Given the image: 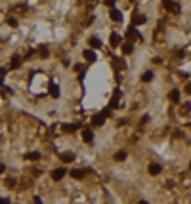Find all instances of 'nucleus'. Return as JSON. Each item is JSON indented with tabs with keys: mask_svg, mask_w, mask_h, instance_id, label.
I'll use <instances>...</instances> for the list:
<instances>
[{
	"mask_svg": "<svg viewBox=\"0 0 191 204\" xmlns=\"http://www.w3.org/2000/svg\"><path fill=\"white\" fill-rule=\"evenodd\" d=\"M162 6L166 10H170L172 13H180V4L178 2H172V0H162Z\"/></svg>",
	"mask_w": 191,
	"mask_h": 204,
	"instance_id": "1",
	"label": "nucleus"
},
{
	"mask_svg": "<svg viewBox=\"0 0 191 204\" xmlns=\"http://www.w3.org/2000/svg\"><path fill=\"white\" fill-rule=\"evenodd\" d=\"M124 158H126V151H118V153L115 154V160H117V162H122Z\"/></svg>",
	"mask_w": 191,
	"mask_h": 204,
	"instance_id": "22",
	"label": "nucleus"
},
{
	"mask_svg": "<svg viewBox=\"0 0 191 204\" xmlns=\"http://www.w3.org/2000/svg\"><path fill=\"white\" fill-rule=\"evenodd\" d=\"M153 80V71H147L141 74V82H151Z\"/></svg>",
	"mask_w": 191,
	"mask_h": 204,
	"instance_id": "19",
	"label": "nucleus"
},
{
	"mask_svg": "<svg viewBox=\"0 0 191 204\" xmlns=\"http://www.w3.org/2000/svg\"><path fill=\"white\" fill-rule=\"evenodd\" d=\"M84 57H86V61H92V63H94V61H96V54L92 52V50H84Z\"/></svg>",
	"mask_w": 191,
	"mask_h": 204,
	"instance_id": "17",
	"label": "nucleus"
},
{
	"mask_svg": "<svg viewBox=\"0 0 191 204\" xmlns=\"http://www.w3.org/2000/svg\"><path fill=\"white\" fill-rule=\"evenodd\" d=\"M25 158H27V160H33V162H34V160H38V158H40V153H27V154H25Z\"/></svg>",
	"mask_w": 191,
	"mask_h": 204,
	"instance_id": "21",
	"label": "nucleus"
},
{
	"mask_svg": "<svg viewBox=\"0 0 191 204\" xmlns=\"http://www.w3.org/2000/svg\"><path fill=\"white\" fill-rule=\"evenodd\" d=\"M82 141L84 143H88V145H92V141H94V132L92 130H82Z\"/></svg>",
	"mask_w": 191,
	"mask_h": 204,
	"instance_id": "2",
	"label": "nucleus"
},
{
	"mask_svg": "<svg viewBox=\"0 0 191 204\" xmlns=\"http://www.w3.org/2000/svg\"><path fill=\"white\" fill-rule=\"evenodd\" d=\"M126 34H128V38H140V36H141V34H140L136 29H134V27H128V31H126Z\"/></svg>",
	"mask_w": 191,
	"mask_h": 204,
	"instance_id": "14",
	"label": "nucleus"
},
{
	"mask_svg": "<svg viewBox=\"0 0 191 204\" xmlns=\"http://www.w3.org/2000/svg\"><path fill=\"white\" fill-rule=\"evenodd\" d=\"M19 65H21V57H13V59H12V67L17 69Z\"/></svg>",
	"mask_w": 191,
	"mask_h": 204,
	"instance_id": "23",
	"label": "nucleus"
},
{
	"mask_svg": "<svg viewBox=\"0 0 191 204\" xmlns=\"http://www.w3.org/2000/svg\"><path fill=\"white\" fill-rule=\"evenodd\" d=\"M186 94H187V95H191V82H189V84H186Z\"/></svg>",
	"mask_w": 191,
	"mask_h": 204,
	"instance_id": "29",
	"label": "nucleus"
},
{
	"mask_svg": "<svg viewBox=\"0 0 191 204\" xmlns=\"http://www.w3.org/2000/svg\"><path fill=\"white\" fill-rule=\"evenodd\" d=\"M103 122H105V115H103V112L92 116V124H94V126H103Z\"/></svg>",
	"mask_w": 191,
	"mask_h": 204,
	"instance_id": "4",
	"label": "nucleus"
},
{
	"mask_svg": "<svg viewBox=\"0 0 191 204\" xmlns=\"http://www.w3.org/2000/svg\"><path fill=\"white\" fill-rule=\"evenodd\" d=\"M132 50H134V46L130 44V42L122 44V54H124V55H130V54H132Z\"/></svg>",
	"mask_w": 191,
	"mask_h": 204,
	"instance_id": "18",
	"label": "nucleus"
},
{
	"mask_svg": "<svg viewBox=\"0 0 191 204\" xmlns=\"http://www.w3.org/2000/svg\"><path fill=\"white\" fill-rule=\"evenodd\" d=\"M0 84H2V76H0Z\"/></svg>",
	"mask_w": 191,
	"mask_h": 204,
	"instance_id": "34",
	"label": "nucleus"
},
{
	"mask_svg": "<svg viewBox=\"0 0 191 204\" xmlns=\"http://www.w3.org/2000/svg\"><path fill=\"white\" fill-rule=\"evenodd\" d=\"M0 204H10V200L8 199H0Z\"/></svg>",
	"mask_w": 191,
	"mask_h": 204,
	"instance_id": "31",
	"label": "nucleus"
},
{
	"mask_svg": "<svg viewBox=\"0 0 191 204\" xmlns=\"http://www.w3.org/2000/svg\"><path fill=\"white\" fill-rule=\"evenodd\" d=\"M71 175H73L75 179H82V178H84V170H80V168H75V170H71Z\"/></svg>",
	"mask_w": 191,
	"mask_h": 204,
	"instance_id": "10",
	"label": "nucleus"
},
{
	"mask_svg": "<svg viewBox=\"0 0 191 204\" xmlns=\"http://www.w3.org/2000/svg\"><path fill=\"white\" fill-rule=\"evenodd\" d=\"M118 97H121V90H115V94H113V99H111V107H117L118 105Z\"/></svg>",
	"mask_w": 191,
	"mask_h": 204,
	"instance_id": "13",
	"label": "nucleus"
},
{
	"mask_svg": "<svg viewBox=\"0 0 191 204\" xmlns=\"http://www.w3.org/2000/svg\"><path fill=\"white\" fill-rule=\"evenodd\" d=\"M191 109V103H186V105H183V107H182V112H187Z\"/></svg>",
	"mask_w": 191,
	"mask_h": 204,
	"instance_id": "26",
	"label": "nucleus"
},
{
	"mask_svg": "<svg viewBox=\"0 0 191 204\" xmlns=\"http://www.w3.org/2000/svg\"><path fill=\"white\" fill-rule=\"evenodd\" d=\"M147 170H149V174H151V175H159L162 168H161V164H157V162H151V164H149V168H147Z\"/></svg>",
	"mask_w": 191,
	"mask_h": 204,
	"instance_id": "6",
	"label": "nucleus"
},
{
	"mask_svg": "<svg viewBox=\"0 0 191 204\" xmlns=\"http://www.w3.org/2000/svg\"><path fill=\"white\" fill-rule=\"evenodd\" d=\"M168 99H170L172 103H178L180 101V90H172V92L168 94Z\"/></svg>",
	"mask_w": 191,
	"mask_h": 204,
	"instance_id": "9",
	"label": "nucleus"
},
{
	"mask_svg": "<svg viewBox=\"0 0 191 204\" xmlns=\"http://www.w3.org/2000/svg\"><path fill=\"white\" fill-rule=\"evenodd\" d=\"M103 4H105V6H111V8H113V6H115V0H103Z\"/></svg>",
	"mask_w": 191,
	"mask_h": 204,
	"instance_id": "27",
	"label": "nucleus"
},
{
	"mask_svg": "<svg viewBox=\"0 0 191 204\" xmlns=\"http://www.w3.org/2000/svg\"><path fill=\"white\" fill-rule=\"evenodd\" d=\"M118 44H121V34L113 33L111 34V46H118Z\"/></svg>",
	"mask_w": 191,
	"mask_h": 204,
	"instance_id": "16",
	"label": "nucleus"
},
{
	"mask_svg": "<svg viewBox=\"0 0 191 204\" xmlns=\"http://www.w3.org/2000/svg\"><path fill=\"white\" fill-rule=\"evenodd\" d=\"M33 202H34V204H42V200H40V196H34V199H33Z\"/></svg>",
	"mask_w": 191,
	"mask_h": 204,
	"instance_id": "30",
	"label": "nucleus"
},
{
	"mask_svg": "<svg viewBox=\"0 0 191 204\" xmlns=\"http://www.w3.org/2000/svg\"><path fill=\"white\" fill-rule=\"evenodd\" d=\"M113 65H115L117 69H126V63H124L122 59H118V57H115V59H113Z\"/></svg>",
	"mask_w": 191,
	"mask_h": 204,
	"instance_id": "20",
	"label": "nucleus"
},
{
	"mask_svg": "<svg viewBox=\"0 0 191 204\" xmlns=\"http://www.w3.org/2000/svg\"><path fill=\"white\" fill-rule=\"evenodd\" d=\"M50 94H52V97H59V88L55 82H50Z\"/></svg>",
	"mask_w": 191,
	"mask_h": 204,
	"instance_id": "12",
	"label": "nucleus"
},
{
	"mask_svg": "<svg viewBox=\"0 0 191 204\" xmlns=\"http://www.w3.org/2000/svg\"><path fill=\"white\" fill-rule=\"evenodd\" d=\"M8 25L10 27H17V21L13 19V17H8Z\"/></svg>",
	"mask_w": 191,
	"mask_h": 204,
	"instance_id": "25",
	"label": "nucleus"
},
{
	"mask_svg": "<svg viewBox=\"0 0 191 204\" xmlns=\"http://www.w3.org/2000/svg\"><path fill=\"white\" fill-rule=\"evenodd\" d=\"M4 170H6V166H4V164H0V174H2Z\"/></svg>",
	"mask_w": 191,
	"mask_h": 204,
	"instance_id": "32",
	"label": "nucleus"
},
{
	"mask_svg": "<svg viewBox=\"0 0 191 204\" xmlns=\"http://www.w3.org/2000/svg\"><path fill=\"white\" fill-rule=\"evenodd\" d=\"M132 19H134V25H143L145 21H147V19H145V16H141V13H134V17H132Z\"/></svg>",
	"mask_w": 191,
	"mask_h": 204,
	"instance_id": "8",
	"label": "nucleus"
},
{
	"mask_svg": "<svg viewBox=\"0 0 191 204\" xmlns=\"http://www.w3.org/2000/svg\"><path fill=\"white\" fill-rule=\"evenodd\" d=\"M6 185H8V187H13V185H16V179H6Z\"/></svg>",
	"mask_w": 191,
	"mask_h": 204,
	"instance_id": "28",
	"label": "nucleus"
},
{
	"mask_svg": "<svg viewBox=\"0 0 191 204\" xmlns=\"http://www.w3.org/2000/svg\"><path fill=\"white\" fill-rule=\"evenodd\" d=\"M88 46L92 48V50H96V48L101 46V40L97 38V36H90V38H88Z\"/></svg>",
	"mask_w": 191,
	"mask_h": 204,
	"instance_id": "7",
	"label": "nucleus"
},
{
	"mask_svg": "<svg viewBox=\"0 0 191 204\" xmlns=\"http://www.w3.org/2000/svg\"><path fill=\"white\" fill-rule=\"evenodd\" d=\"M109 16H111V19H113V21H117V23H121V21H122V13L118 12V10H115V8H111Z\"/></svg>",
	"mask_w": 191,
	"mask_h": 204,
	"instance_id": "5",
	"label": "nucleus"
},
{
	"mask_svg": "<svg viewBox=\"0 0 191 204\" xmlns=\"http://www.w3.org/2000/svg\"><path fill=\"white\" fill-rule=\"evenodd\" d=\"M38 50H40V55H42V57H48V48H46V46H40Z\"/></svg>",
	"mask_w": 191,
	"mask_h": 204,
	"instance_id": "24",
	"label": "nucleus"
},
{
	"mask_svg": "<svg viewBox=\"0 0 191 204\" xmlns=\"http://www.w3.org/2000/svg\"><path fill=\"white\" fill-rule=\"evenodd\" d=\"M138 204H149V202H145V200H140V202H138Z\"/></svg>",
	"mask_w": 191,
	"mask_h": 204,
	"instance_id": "33",
	"label": "nucleus"
},
{
	"mask_svg": "<svg viewBox=\"0 0 191 204\" xmlns=\"http://www.w3.org/2000/svg\"><path fill=\"white\" fill-rule=\"evenodd\" d=\"M65 168H55V170L52 172V179L54 181H59V179H63V178H65Z\"/></svg>",
	"mask_w": 191,
	"mask_h": 204,
	"instance_id": "3",
	"label": "nucleus"
},
{
	"mask_svg": "<svg viewBox=\"0 0 191 204\" xmlns=\"http://www.w3.org/2000/svg\"><path fill=\"white\" fill-rule=\"evenodd\" d=\"M61 128H63V132H67V133H71V132H75L76 128H79V124H63Z\"/></svg>",
	"mask_w": 191,
	"mask_h": 204,
	"instance_id": "15",
	"label": "nucleus"
},
{
	"mask_svg": "<svg viewBox=\"0 0 191 204\" xmlns=\"http://www.w3.org/2000/svg\"><path fill=\"white\" fill-rule=\"evenodd\" d=\"M189 168H191V162H189Z\"/></svg>",
	"mask_w": 191,
	"mask_h": 204,
	"instance_id": "35",
	"label": "nucleus"
},
{
	"mask_svg": "<svg viewBox=\"0 0 191 204\" xmlns=\"http://www.w3.org/2000/svg\"><path fill=\"white\" fill-rule=\"evenodd\" d=\"M63 162H73L75 160V154L73 153H61V157H59Z\"/></svg>",
	"mask_w": 191,
	"mask_h": 204,
	"instance_id": "11",
	"label": "nucleus"
}]
</instances>
